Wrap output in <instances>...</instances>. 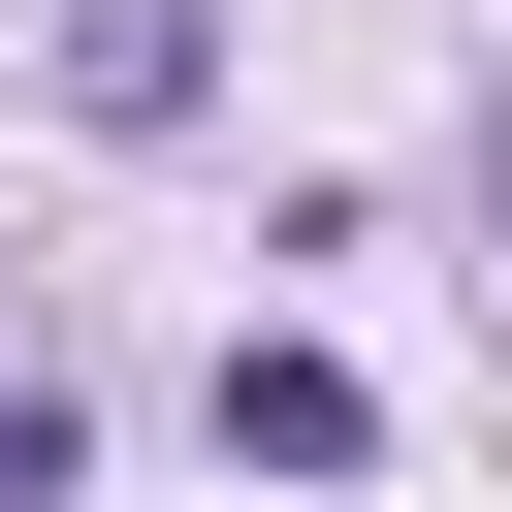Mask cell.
I'll return each instance as SVG.
<instances>
[{"mask_svg":"<svg viewBox=\"0 0 512 512\" xmlns=\"http://www.w3.org/2000/svg\"><path fill=\"white\" fill-rule=\"evenodd\" d=\"M224 448H256V480H352L384 416H352V352H224Z\"/></svg>","mask_w":512,"mask_h":512,"instance_id":"6da1fadb","label":"cell"},{"mask_svg":"<svg viewBox=\"0 0 512 512\" xmlns=\"http://www.w3.org/2000/svg\"><path fill=\"white\" fill-rule=\"evenodd\" d=\"M0 512H64V384H0Z\"/></svg>","mask_w":512,"mask_h":512,"instance_id":"7a4b0ae2","label":"cell"},{"mask_svg":"<svg viewBox=\"0 0 512 512\" xmlns=\"http://www.w3.org/2000/svg\"><path fill=\"white\" fill-rule=\"evenodd\" d=\"M480 224H512V96H480Z\"/></svg>","mask_w":512,"mask_h":512,"instance_id":"3957f363","label":"cell"}]
</instances>
